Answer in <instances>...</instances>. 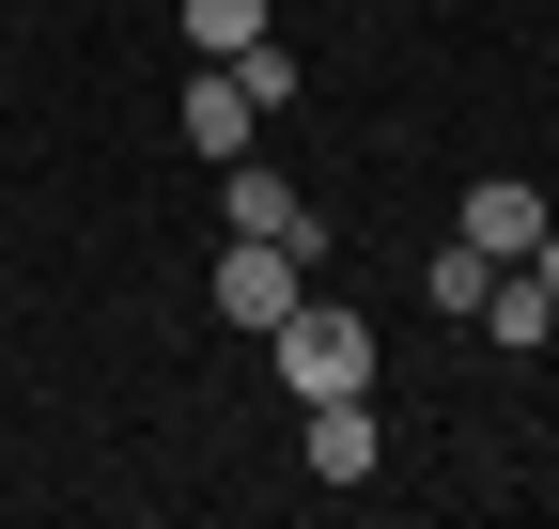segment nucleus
Here are the masks:
<instances>
[{
	"mask_svg": "<svg viewBox=\"0 0 559 529\" xmlns=\"http://www.w3.org/2000/svg\"><path fill=\"white\" fill-rule=\"evenodd\" d=\"M249 32H264V0H187V47H202V62H234Z\"/></svg>",
	"mask_w": 559,
	"mask_h": 529,
	"instance_id": "8",
	"label": "nucleus"
},
{
	"mask_svg": "<svg viewBox=\"0 0 559 529\" xmlns=\"http://www.w3.org/2000/svg\"><path fill=\"white\" fill-rule=\"evenodd\" d=\"M218 219H234V234H280V249H326V234H311V187H296V172H264V156L218 172Z\"/></svg>",
	"mask_w": 559,
	"mask_h": 529,
	"instance_id": "3",
	"label": "nucleus"
},
{
	"mask_svg": "<svg viewBox=\"0 0 559 529\" xmlns=\"http://www.w3.org/2000/svg\"><path fill=\"white\" fill-rule=\"evenodd\" d=\"M171 125H187V156H202V172H234V156L264 141V109L234 94V62H202V79H187V109H171Z\"/></svg>",
	"mask_w": 559,
	"mask_h": 529,
	"instance_id": "5",
	"label": "nucleus"
},
{
	"mask_svg": "<svg viewBox=\"0 0 559 529\" xmlns=\"http://www.w3.org/2000/svg\"><path fill=\"white\" fill-rule=\"evenodd\" d=\"M528 264H544V296H559V219H544V249H528Z\"/></svg>",
	"mask_w": 559,
	"mask_h": 529,
	"instance_id": "10",
	"label": "nucleus"
},
{
	"mask_svg": "<svg viewBox=\"0 0 559 529\" xmlns=\"http://www.w3.org/2000/svg\"><path fill=\"white\" fill-rule=\"evenodd\" d=\"M481 281H498V264H481V249H466V234H451V249H436V311H451V327H466V311H481Z\"/></svg>",
	"mask_w": 559,
	"mask_h": 529,
	"instance_id": "9",
	"label": "nucleus"
},
{
	"mask_svg": "<svg viewBox=\"0 0 559 529\" xmlns=\"http://www.w3.org/2000/svg\"><path fill=\"white\" fill-rule=\"evenodd\" d=\"M451 234H466L481 264H528V249H544V187H528V172H481V187H466V219H451Z\"/></svg>",
	"mask_w": 559,
	"mask_h": 529,
	"instance_id": "4",
	"label": "nucleus"
},
{
	"mask_svg": "<svg viewBox=\"0 0 559 529\" xmlns=\"http://www.w3.org/2000/svg\"><path fill=\"white\" fill-rule=\"evenodd\" d=\"M264 343H280V374H296V405H342V389H373V327L342 311V296H296Z\"/></svg>",
	"mask_w": 559,
	"mask_h": 529,
	"instance_id": "1",
	"label": "nucleus"
},
{
	"mask_svg": "<svg viewBox=\"0 0 559 529\" xmlns=\"http://www.w3.org/2000/svg\"><path fill=\"white\" fill-rule=\"evenodd\" d=\"M311 296V249H280V234H234L218 249V327H280Z\"/></svg>",
	"mask_w": 559,
	"mask_h": 529,
	"instance_id": "2",
	"label": "nucleus"
},
{
	"mask_svg": "<svg viewBox=\"0 0 559 529\" xmlns=\"http://www.w3.org/2000/svg\"><path fill=\"white\" fill-rule=\"evenodd\" d=\"M311 483H373V389L311 405Z\"/></svg>",
	"mask_w": 559,
	"mask_h": 529,
	"instance_id": "6",
	"label": "nucleus"
},
{
	"mask_svg": "<svg viewBox=\"0 0 559 529\" xmlns=\"http://www.w3.org/2000/svg\"><path fill=\"white\" fill-rule=\"evenodd\" d=\"M234 94H249V109H296V94H311V62L280 47V32H249V47H234Z\"/></svg>",
	"mask_w": 559,
	"mask_h": 529,
	"instance_id": "7",
	"label": "nucleus"
}]
</instances>
